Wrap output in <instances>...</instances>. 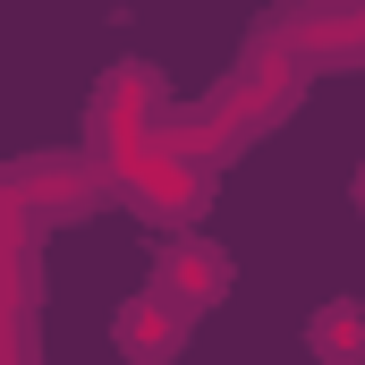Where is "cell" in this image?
Returning <instances> with one entry per match:
<instances>
[{"mask_svg": "<svg viewBox=\"0 0 365 365\" xmlns=\"http://www.w3.org/2000/svg\"><path fill=\"white\" fill-rule=\"evenodd\" d=\"M153 297H170L179 314H204L230 297V255L204 247V238H170L162 247V272H153Z\"/></svg>", "mask_w": 365, "mask_h": 365, "instance_id": "cell-1", "label": "cell"}, {"mask_svg": "<svg viewBox=\"0 0 365 365\" xmlns=\"http://www.w3.org/2000/svg\"><path fill=\"white\" fill-rule=\"evenodd\" d=\"M179 331H187V314L170 297H136V306H119V323H110V340L136 365H170L179 357Z\"/></svg>", "mask_w": 365, "mask_h": 365, "instance_id": "cell-2", "label": "cell"}, {"mask_svg": "<svg viewBox=\"0 0 365 365\" xmlns=\"http://www.w3.org/2000/svg\"><path fill=\"white\" fill-rule=\"evenodd\" d=\"M306 349H314L323 365H365V306H357V297L323 306V314L306 323Z\"/></svg>", "mask_w": 365, "mask_h": 365, "instance_id": "cell-3", "label": "cell"}, {"mask_svg": "<svg viewBox=\"0 0 365 365\" xmlns=\"http://www.w3.org/2000/svg\"><path fill=\"white\" fill-rule=\"evenodd\" d=\"M357 212H365V170H357Z\"/></svg>", "mask_w": 365, "mask_h": 365, "instance_id": "cell-4", "label": "cell"}]
</instances>
